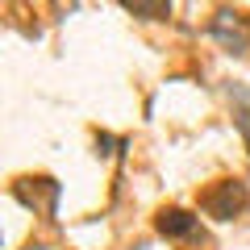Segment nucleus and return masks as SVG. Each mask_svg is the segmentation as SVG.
I'll return each mask as SVG.
<instances>
[{
  "label": "nucleus",
  "instance_id": "7ed1b4c3",
  "mask_svg": "<svg viewBox=\"0 0 250 250\" xmlns=\"http://www.w3.org/2000/svg\"><path fill=\"white\" fill-rule=\"evenodd\" d=\"M154 229L163 238H188V233H196V217L188 213V208H163L154 217Z\"/></svg>",
  "mask_w": 250,
  "mask_h": 250
},
{
  "label": "nucleus",
  "instance_id": "20e7f679",
  "mask_svg": "<svg viewBox=\"0 0 250 250\" xmlns=\"http://www.w3.org/2000/svg\"><path fill=\"white\" fill-rule=\"evenodd\" d=\"M129 13H138V17H146V21H159V17H171V4H142V0H129L125 4Z\"/></svg>",
  "mask_w": 250,
  "mask_h": 250
},
{
  "label": "nucleus",
  "instance_id": "f257e3e1",
  "mask_svg": "<svg viewBox=\"0 0 250 250\" xmlns=\"http://www.w3.org/2000/svg\"><path fill=\"white\" fill-rule=\"evenodd\" d=\"M242 205H246V184L242 179H221L205 196V213L217 217V221H233L242 213Z\"/></svg>",
  "mask_w": 250,
  "mask_h": 250
},
{
  "label": "nucleus",
  "instance_id": "f03ea898",
  "mask_svg": "<svg viewBox=\"0 0 250 250\" xmlns=\"http://www.w3.org/2000/svg\"><path fill=\"white\" fill-rule=\"evenodd\" d=\"M213 38L225 46V50H233V54H242V50H246V42H250L246 25H242L238 13H229V9H221V13L213 17Z\"/></svg>",
  "mask_w": 250,
  "mask_h": 250
}]
</instances>
